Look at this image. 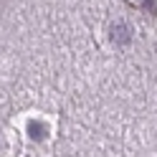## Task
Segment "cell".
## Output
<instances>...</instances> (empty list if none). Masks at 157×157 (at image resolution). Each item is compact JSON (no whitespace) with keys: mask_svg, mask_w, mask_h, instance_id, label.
<instances>
[{"mask_svg":"<svg viewBox=\"0 0 157 157\" xmlns=\"http://www.w3.org/2000/svg\"><path fill=\"white\" fill-rule=\"evenodd\" d=\"M28 134H31L33 140H46L48 137V127L43 122H31L28 124Z\"/></svg>","mask_w":157,"mask_h":157,"instance_id":"cell-1","label":"cell"}]
</instances>
